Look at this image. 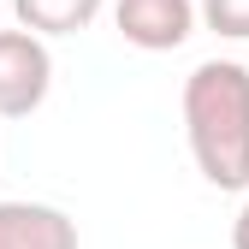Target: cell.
<instances>
[{
  "label": "cell",
  "instance_id": "obj_1",
  "mask_svg": "<svg viewBox=\"0 0 249 249\" xmlns=\"http://www.w3.org/2000/svg\"><path fill=\"white\" fill-rule=\"evenodd\" d=\"M184 137L196 172L213 190H249V66L243 59H202L184 77Z\"/></svg>",
  "mask_w": 249,
  "mask_h": 249
},
{
  "label": "cell",
  "instance_id": "obj_2",
  "mask_svg": "<svg viewBox=\"0 0 249 249\" xmlns=\"http://www.w3.org/2000/svg\"><path fill=\"white\" fill-rule=\"evenodd\" d=\"M53 89V53L30 30H0V119H30Z\"/></svg>",
  "mask_w": 249,
  "mask_h": 249
},
{
  "label": "cell",
  "instance_id": "obj_3",
  "mask_svg": "<svg viewBox=\"0 0 249 249\" xmlns=\"http://www.w3.org/2000/svg\"><path fill=\"white\" fill-rule=\"evenodd\" d=\"M202 6L196 0H113V24H119V36L142 48V53H172L190 42V30H196Z\"/></svg>",
  "mask_w": 249,
  "mask_h": 249
},
{
  "label": "cell",
  "instance_id": "obj_4",
  "mask_svg": "<svg viewBox=\"0 0 249 249\" xmlns=\"http://www.w3.org/2000/svg\"><path fill=\"white\" fill-rule=\"evenodd\" d=\"M0 249H77V220L53 202H0Z\"/></svg>",
  "mask_w": 249,
  "mask_h": 249
},
{
  "label": "cell",
  "instance_id": "obj_5",
  "mask_svg": "<svg viewBox=\"0 0 249 249\" xmlns=\"http://www.w3.org/2000/svg\"><path fill=\"white\" fill-rule=\"evenodd\" d=\"M107 0H12L18 12V30H30V36H77V30H89L101 18Z\"/></svg>",
  "mask_w": 249,
  "mask_h": 249
},
{
  "label": "cell",
  "instance_id": "obj_6",
  "mask_svg": "<svg viewBox=\"0 0 249 249\" xmlns=\"http://www.w3.org/2000/svg\"><path fill=\"white\" fill-rule=\"evenodd\" d=\"M202 24L226 42H249V0H202Z\"/></svg>",
  "mask_w": 249,
  "mask_h": 249
},
{
  "label": "cell",
  "instance_id": "obj_7",
  "mask_svg": "<svg viewBox=\"0 0 249 249\" xmlns=\"http://www.w3.org/2000/svg\"><path fill=\"white\" fill-rule=\"evenodd\" d=\"M231 249H249V196H243L237 220H231Z\"/></svg>",
  "mask_w": 249,
  "mask_h": 249
}]
</instances>
